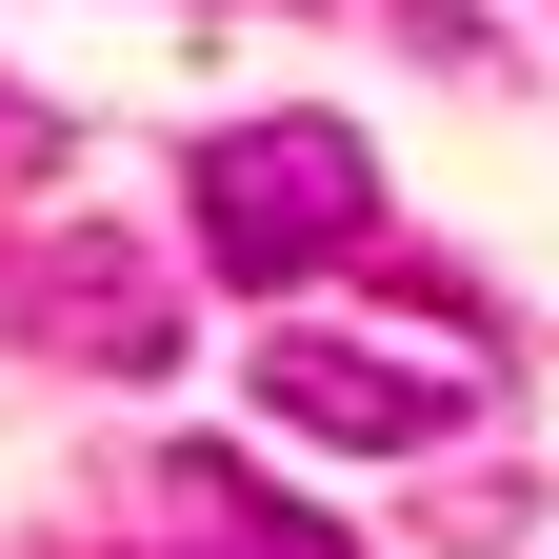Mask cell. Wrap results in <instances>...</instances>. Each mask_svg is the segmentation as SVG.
I'll return each instance as SVG.
<instances>
[{"instance_id": "1", "label": "cell", "mask_w": 559, "mask_h": 559, "mask_svg": "<svg viewBox=\"0 0 559 559\" xmlns=\"http://www.w3.org/2000/svg\"><path fill=\"white\" fill-rule=\"evenodd\" d=\"M200 240H221V280H320V260H360L380 240V160L340 120H240V140H200Z\"/></svg>"}, {"instance_id": "2", "label": "cell", "mask_w": 559, "mask_h": 559, "mask_svg": "<svg viewBox=\"0 0 559 559\" xmlns=\"http://www.w3.org/2000/svg\"><path fill=\"white\" fill-rule=\"evenodd\" d=\"M260 419H300V440H440V419H460V360H360V340L280 320L260 340Z\"/></svg>"}, {"instance_id": "3", "label": "cell", "mask_w": 559, "mask_h": 559, "mask_svg": "<svg viewBox=\"0 0 559 559\" xmlns=\"http://www.w3.org/2000/svg\"><path fill=\"white\" fill-rule=\"evenodd\" d=\"M40 340H60V360H120V380H160L180 360V320H160V280H140V260H40Z\"/></svg>"}, {"instance_id": "4", "label": "cell", "mask_w": 559, "mask_h": 559, "mask_svg": "<svg viewBox=\"0 0 559 559\" xmlns=\"http://www.w3.org/2000/svg\"><path fill=\"white\" fill-rule=\"evenodd\" d=\"M180 479H200V520H221L240 559H340V539H320L300 500H280V479H240V460H180Z\"/></svg>"}]
</instances>
